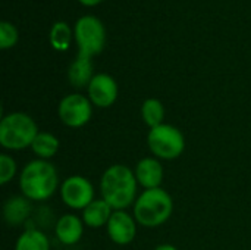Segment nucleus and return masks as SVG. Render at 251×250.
<instances>
[{
	"label": "nucleus",
	"mask_w": 251,
	"mask_h": 250,
	"mask_svg": "<svg viewBox=\"0 0 251 250\" xmlns=\"http://www.w3.org/2000/svg\"><path fill=\"white\" fill-rule=\"evenodd\" d=\"M135 174L126 165L109 167L100 181V190L103 199L113 208V211H124L132 202L137 194Z\"/></svg>",
	"instance_id": "f257e3e1"
},
{
	"label": "nucleus",
	"mask_w": 251,
	"mask_h": 250,
	"mask_svg": "<svg viewBox=\"0 0 251 250\" xmlns=\"http://www.w3.org/2000/svg\"><path fill=\"white\" fill-rule=\"evenodd\" d=\"M57 184L56 168L44 159H35L26 164L19 177V187L24 197L34 202L51 197L57 190Z\"/></svg>",
	"instance_id": "f03ea898"
},
{
	"label": "nucleus",
	"mask_w": 251,
	"mask_h": 250,
	"mask_svg": "<svg viewBox=\"0 0 251 250\" xmlns=\"http://www.w3.org/2000/svg\"><path fill=\"white\" fill-rule=\"evenodd\" d=\"M174 211V202L163 189L144 190L134 205V217L146 228H154L165 224Z\"/></svg>",
	"instance_id": "7ed1b4c3"
},
{
	"label": "nucleus",
	"mask_w": 251,
	"mask_h": 250,
	"mask_svg": "<svg viewBox=\"0 0 251 250\" xmlns=\"http://www.w3.org/2000/svg\"><path fill=\"white\" fill-rule=\"evenodd\" d=\"M38 128L35 121L22 112L4 115L0 122V144L9 150H22L31 147Z\"/></svg>",
	"instance_id": "20e7f679"
},
{
	"label": "nucleus",
	"mask_w": 251,
	"mask_h": 250,
	"mask_svg": "<svg viewBox=\"0 0 251 250\" xmlns=\"http://www.w3.org/2000/svg\"><path fill=\"white\" fill-rule=\"evenodd\" d=\"M75 40L78 44V55L93 57L104 49L106 31L101 21L93 15L81 16L75 24Z\"/></svg>",
	"instance_id": "39448f33"
},
{
	"label": "nucleus",
	"mask_w": 251,
	"mask_h": 250,
	"mask_svg": "<svg viewBox=\"0 0 251 250\" xmlns=\"http://www.w3.org/2000/svg\"><path fill=\"white\" fill-rule=\"evenodd\" d=\"M147 144L151 153L160 159L172 161L181 156L185 147L182 133L169 124H162L156 128H150L147 136Z\"/></svg>",
	"instance_id": "423d86ee"
},
{
	"label": "nucleus",
	"mask_w": 251,
	"mask_h": 250,
	"mask_svg": "<svg viewBox=\"0 0 251 250\" xmlns=\"http://www.w3.org/2000/svg\"><path fill=\"white\" fill-rule=\"evenodd\" d=\"M90 99L85 96L75 93V94H68L65 96L57 108V113L60 121L71 128H79L85 125L93 115V108H91Z\"/></svg>",
	"instance_id": "0eeeda50"
},
{
	"label": "nucleus",
	"mask_w": 251,
	"mask_h": 250,
	"mask_svg": "<svg viewBox=\"0 0 251 250\" xmlns=\"http://www.w3.org/2000/svg\"><path fill=\"white\" fill-rule=\"evenodd\" d=\"M60 196L66 206L84 211L94 200V187L85 177L72 175L63 181Z\"/></svg>",
	"instance_id": "6e6552de"
},
{
	"label": "nucleus",
	"mask_w": 251,
	"mask_h": 250,
	"mask_svg": "<svg viewBox=\"0 0 251 250\" xmlns=\"http://www.w3.org/2000/svg\"><path fill=\"white\" fill-rule=\"evenodd\" d=\"M88 99L97 108H109L118 99V84L107 74H96L88 84Z\"/></svg>",
	"instance_id": "1a4fd4ad"
},
{
	"label": "nucleus",
	"mask_w": 251,
	"mask_h": 250,
	"mask_svg": "<svg viewBox=\"0 0 251 250\" xmlns=\"http://www.w3.org/2000/svg\"><path fill=\"white\" fill-rule=\"evenodd\" d=\"M106 227L110 240L119 246L129 245L137 234L135 221L125 211H113Z\"/></svg>",
	"instance_id": "9d476101"
},
{
	"label": "nucleus",
	"mask_w": 251,
	"mask_h": 250,
	"mask_svg": "<svg viewBox=\"0 0 251 250\" xmlns=\"http://www.w3.org/2000/svg\"><path fill=\"white\" fill-rule=\"evenodd\" d=\"M135 178L140 186L146 190L159 189L163 181V167L154 158H144L137 164L135 168Z\"/></svg>",
	"instance_id": "9b49d317"
},
{
	"label": "nucleus",
	"mask_w": 251,
	"mask_h": 250,
	"mask_svg": "<svg viewBox=\"0 0 251 250\" xmlns=\"http://www.w3.org/2000/svg\"><path fill=\"white\" fill-rule=\"evenodd\" d=\"M84 234L82 221L76 215L66 214L56 224V236L57 239L68 246L76 245Z\"/></svg>",
	"instance_id": "f8f14e48"
},
{
	"label": "nucleus",
	"mask_w": 251,
	"mask_h": 250,
	"mask_svg": "<svg viewBox=\"0 0 251 250\" xmlns=\"http://www.w3.org/2000/svg\"><path fill=\"white\" fill-rule=\"evenodd\" d=\"M113 214V208L104 200H93L82 212V221L90 228H100L103 225H107L110 217Z\"/></svg>",
	"instance_id": "ddd939ff"
},
{
	"label": "nucleus",
	"mask_w": 251,
	"mask_h": 250,
	"mask_svg": "<svg viewBox=\"0 0 251 250\" xmlns=\"http://www.w3.org/2000/svg\"><path fill=\"white\" fill-rule=\"evenodd\" d=\"M93 63L90 57H84V56H76V59L72 62V65L69 66L68 71V78L69 83L76 87V88H82V87H88V84L93 80Z\"/></svg>",
	"instance_id": "4468645a"
},
{
	"label": "nucleus",
	"mask_w": 251,
	"mask_h": 250,
	"mask_svg": "<svg viewBox=\"0 0 251 250\" xmlns=\"http://www.w3.org/2000/svg\"><path fill=\"white\" fill-rule=\"evenodd\" d=\"M31 214V205L26 197H12L4 203L3 217L9 225H21Z\"/></svg>",
	"instance_id": "2eb2a0df"
},
{
	"label": "nucleus",
	"mask_w": 251,
	"mask_h": 250,
	"mask_svg": "<svg viewBox=\"0 0 251 250\" xmlns=\"http://www.w3.org/2000/svg\"><path fill=\"white\" fill-rule=\"evenodd\" d=\"M59 146H60L59 140L53 134H50V133H38L34 143L31 144V149L40 159L47 161V159L53 158L59 152Z\"/></svg>",
	"instance_id": "dca6fc26"
},
{
	"label": "nucleus",
	"mask_w": 251,
	"mask_h": 250,
	"mask_svg": "<svg viewBox=\"0 0 251 250\" xmlns=\"http://www.w3.org/2000/svg\"><path fill=\"white\" fill-rule=\"evenodd\" d=\"M15 250H50V243L44 233L29 228L19 236Z\"/></svg>",
	"instance_id": "f3484780"
},
{
	"label": "nucleus",
	"mask_w": 251,
	"mask_h": 250,
	"mask_svg": "<svg viewBox=\"0 0 251 250\" xmlns=\"http://www.w3.org/2000/svg\"><path fill=\"white\" fill-rule=\"evenodd\" d=\"M141 116L150 128H156L163 124L165 106L157 99H147L141 106Z\"/></svg>",
	"instance_id": "a211bd4d"
},
{
	"label": "nucleus",
	"mask_w": 251,
	"mask_h": 250,
	"mask_svg": "<svg viewBox=\"0 0 251 250\" xmlns=\"http://www.w3.org/2000/svg\"><path fill=\"white\" fill-rule=\"evenodd\" d=\"M71 37H72V32H71V28L66 22L63 21H59L56 22L51 29H50V43L51 46L59 50V52H63L69 47L71 44Z\"/></svg>",
	"instance_id": "6ab92c4d"
},
{
	"label": "nucleus",
	"mask_w": 251,
	"mask_h": 250,
	"mask_svg": "<svg viewBox=\"0 0 251 250\" xmlns=\"http://www.w3.org/2000/svg\"><path fill=\"white\" fill-rule=\"evenodd\" d=\"M18 41V29L7 21L0 22V49L6 50L16 44Z\"/></svg>",
	"instance_id": "aec40b11"
},
{
	"label": "nucleus",
	"mask_w": 251,
	"mask_h": 250,
	"mask_svg": "<svg viewBox=\"0 0 251 250\" xmlns=\"http://www.w3.org/2000/svg\"><path fill=\"white\" fill-rule=\"evenodd\" d=\"M16 174V162L6 153L0 155V184L4 186L9 181H12V178Z\"/></svg>",
	"instance_id": "412c9836"
},
{
	"label": "nucleus",
	"mask_w": 251,
	"mask_h": 250,
	"mask_svg": "<svg viewBox=\"0 0 251 250\" xmlns=\"http://www.w3.org/2000/svg\"><path fill=\"white\" fill-rule=\"evenodd\" d=\"M101 0H79V3L85 4V6H94V4H99Z\"/></svg>",
	"instance_id": "4be33fe9"
},
{
	"label": "nucleus",
	"mask_w": 251,
	"mask_h": 250,
	"mask_svg": "<svg viewBox=\"0 0 251 250\" xmlns=\"http://www.w3.org/2000/svg\"><path fill=\"white\" fill-rule=\"evenodd\" d=\"M154 250H178L175 246H172V245H160V246H157Z\"/></svg>",
	"instance_id": "5701e85b"
}]
</instances>
